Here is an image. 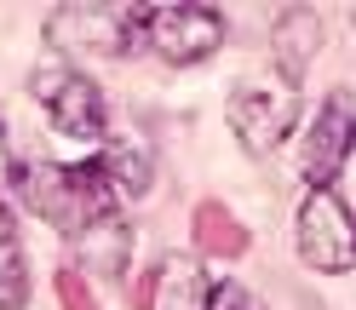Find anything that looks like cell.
I'll return each instance as SVG.
<instances>
[{"instance_id":"obj_13","label":"cell","mask_w":356,"mask_h":310,"mask_svg":"<svg viewBox=\"0 0 356 310\" xmlns=\"http://www.w3.org/2000/svg\"><path fill=\"white\" fill-rule=\"evenodd\" d=\"M52 287H58V304H63V310H98L92 287H86L75 270H58V276H52Z\"/></svg>"},{"instance_id":"obj_6","label":"cell","mask_w":356,"mask_h":310,"mask_svg":"<svg viewBox=\"0 0 356 310\" xmlns=\"http://www.w3.org/2000/svg\"><path fill=\"white\" fill-rule=\"evenodd\" d=\"M299 259L322 276H350L356 247H350V213L327 190H310L299 207Z\"/></svg>"},{"instance_id":"obj_10","label":"cell","mask_w":356,"mask_h":310,"mask_svg":"<svg viewBox=\"0 0 356 310\" xmlns=\"http://www.w3.org/2000/svg\"><path fill=\"white\" fill-rule=\"evenodd\" d=\"M316 40H322V24L310 12H287L282 24H276V35H270V58H276V75L287 81V86H299V75H305V58L316 52Z\"/></svg>"},{"instance_id":"obj_14","label":"cell","mask_w":356,"mask_h":310,"mask_svg":"<svg viewBox=\"0 0 356 310\" xmlns=\"http://www.w3.org/2000/svg\"><path fill=\"white\" fill-rule=\"evenodd\" d=\"M207 310H253V299L241 293L236 282H225V287H213V293H207Z\"/></svg>"},{"instance_id":"obj_7","label":"cell","mask_w":356,"mask_h":310,"mask_svg":"<svg viewBox=\"0 0 356 310\" xmlns=\"http://www.w3.org/2000/svg\"><path fill=\"white\" fill-rule=\"evenodd\" d=\"M350 138H356V104L339 86V92H327V104L316 109V121H310L305 144H299V172L310 179V190H327L333 172H345Z\"/></svg>"},{"instance_id":"obj_8","label":"cell","mask_w":356,"mask_h":310,"mask_svg":"<svg viewBox=\"0 0 356 310\" xmlns=\"http://www.w3.org/2000/svg\"><path fill=\"white\" fill-rule=\"evenodd\" d=\"M98 172H104L109 195H121V202H138V195H149V179H155L149 149L132 144V138H109L104 155H98Z\"/></svg>"},{"instance_id":"obj_3","label":"cell","mask_w":356,"mask_h":310,"mask_svg":"<svg viewBox=\"0 0 356 310\" xmlns=\"http://www.w3.org/2000/svg\"><path fill=\"white\" fill-rule=\"evenodd\" d=\"M293 121H299V86H287L270 70L236 81V92H230V127H236V138L248 144L253 155L276 149L287 132H293Z\"/></svg>"},{"instance_id":"obj_11","label":"cell","mask_w":356,"mask_h":310,"mask_svg":"<svg viewBox=\"0 0 356 310\" xmlns=\"http://www.w3.org/2000/svg\"><path fill=\"white\" fill-rule=\"evenodd\" d=\"M24 304H29V264H24V247H17L12 207L0 195V310H24Z\"/></svg>"},{"instance_id":"obj_9","label":"cell","mask_w":356,"mask_h":310,"mask_svg":"<svg viewBox=\"0 0 356 310\" xmlns=\"http://www.w3.org/2000/svg\"><path fill=\"white\" fill-rule=\"evenodd\" d=\"M190 236H195V247H202L207 259H241L248 253V230H241V218L225 202H202L195 207Z\"/></svg>"},{"instance_id":"obj_2","label":"cell","mask_w":356,"mask_h":310,"mask_svg":"<svg viewBox=\"0 0 356 310\" xmlns=\"http://www.w3.org/2000/svg\"><path fill=\"white\" fill-rule=\"evenodd\" d=\"M29 92H35V104L52 115V127L63 132V138H75V144H104L109 109H104V92H98L92 75L70 70V63H40V70L29 75Z\"/></svg>"},{"instance_id":"obj_4","label":"cell","mask_w":356,"mask_h":310,"mask_svg":"<svg viewBox=\"0 0 356 310\" xmlns=\"http://www.w3.org/2000/svg\"><path fill=\"white\" fill-rule=\"evenodd\" d=\"M47 40H52L58 52L127 58L144 40V12L138 6H63V12H52Z\"/></svg>"},{"instance_id":"obj_1","label":"cell","mask_w":356,"mask_h":310,"mask_svg":"<svg viewBox=\"0 0 356 310\" xmlns=\"http://www.w3.org/2000/svg\"><path fill=\"white\" fill-rule=\"evenodd\" d=\"M17 184H24V202L47 218V225L70 230V236L104 225L109 207H115V195H109L98 161H86V167L81 161L75 167H24V172H17Z\"/></svg>"},{"instance_id":"obj_5","label":"cell","mask_w":356,"mask_h":310,"mask_svg":"<svg viewBox=\"0 0 356 310\" xmlns=\"http://www.w3.org/2000/svg\"><path fill=\"white\" fill-rule=\"evenodd\" d=\"M144 40L167 63H202L225 40V17L213 6H149L144 12Z\"/></svg>"},{"instance_id":"obj_15","label":"cell","mask_w":356,"mask_h":310,"mask_svg":"<svg viewBox=\"0 0 356 310\" xmlns=\"http://www.w3.org/2000/svg\"><path fill=\"white\" fill-rule=\"evenodd\" d=\"M132 310H155V270H149L138 287H132Z\"/></svg>"},{"instance_id":"obj_12","label":"cell","mask_w":356,"mask_h":310,"mask_svg":"<svg viewBox=\"0 0 356 310\" xmlns=\"http://www.w3.org/2000/svg\"><path fill=\"white\" fill-rule=\"evenodd\" d=\"M155 287H161V310H207V293H213L202 264H190V259L155 264Z\"/></svg>"}]
</instances>
